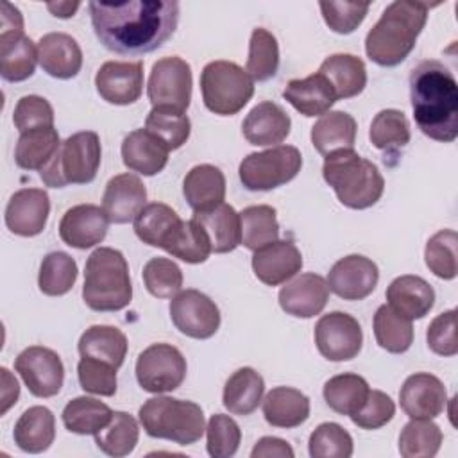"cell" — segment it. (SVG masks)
Instances as JSON below:
<instances>
[{"mask_svg": "<svg viewBox=\"0 0 458 458\" xmlns=\"http://www.w3.org/2000/svg\"><path fill=\"white\" fill-rule=\"evenodd\" d=\"M442 429L431 419H411L399 435V453L404 458H431L442 445Z\"/></svg>", "mask_w": 458, "mask_h": 458, "instance_id": "f6af8a7d", "label": "cell"}, {"mask_svg": "<svg viewBox=\"0 0 458 458\" xmlns=\"http://www.w3.org/2000/svg\"><path fill=\"white\" fill-rule=\"evenodd\" d=\"M132 222L134 233L143 243L161 249L166 236L181 222V216L163 202H150L143 206Z\"/></svg>", "mask_w": 458, "mask_h": 458, "instance_id": "ee69618b", "label": "cell"}, {"mask_svg": "<svg viewBox=\"0 0 458 458\" xmlns=\"http://www.w3.org/2000/svg\"><path fill=\"white\" fill-rule=\"evenodd\" d=\"M0 29V34H23V16L20 9L9 2H2Z\"/></svg>", "mask_w": 458, "mask_h": 458, "instance_id": "6125c7cd", "label": "cell"}, {"mask_svg": "<svg viewBox=\"0 0 458 458\" xmlns=\"http://www.w3.org/2000/svg\"><path fill=\"white\" fill-rule=\"evenodd\" d=\"M456 242L458 234L453 229H442L435 233L424 249L426 267L440 279H454L458 274L456 265Z\"/></svg>", "mask_w": 458, "mask_h": 458, "instance_id": "f907efd6", "label": "cell"}, {"mask_svg": "<svg viewBox=\"0 0 458 458\" xmlns=\"http://www.w3.org/2000/svg\"><path fill=\"white\" fill-rule=\"evenodd\" d=\"M308 449L313 458H349L352 454V437L336 422H322L310 435Z\"/></svg>", "mask_w": 458, "mask_h": 458, "instance_id": "f5cc1de1", "label": "cell"}, {"mask_svg": "<svg viewBox=\"0 0 458 458\" xmlns=\"http://www.w3.org/2000/svg\"><path fill=\"white\" fill-rule=\"evenodd\" d=\"M191 68L177 57H161L152 64L147 95L152 107H170L186 113L191 100Z\"/></svg>", "mask_w": 458, "mask_h": 458, "instance_id": "8fae6325", "label": "cell"}, {"mask_svg": "<svg viewBox=\"0 0 458 458\" xmlns=\"http://www.w3.org/2000/svg\"><path fill=\"white\" fill-rule=\"evenodd\" d=\"M186 358L170 344H152L136 360V379L150 394H165L179 388L186 377Z\"/></svg>", "mask_w": 458, "mask_h": 458, "instance_id": "30bf717a", "label": "cell"}, {"mask_svg": "<svg viewBox=\"0 0 458 458\" xmlns=\"http://www.w3.org/2000/svg\"><path fill=\"white\" fill-rule=\"evenodd\" d=\"M293 449L292 445L277 437H263L256 442L254 449L250 451L252 458H261V456H279V458H293Z\"/></svg>", "mask_w": 458, "mask_h": 458, "instance_id": "94428289", "label": "cell"}, {"mask_svg": "<svg viewBox=\"0 0 458 458\" xmlns=\"http://www.w3.org/2000/svg\"><path fill=\"white\" fill-rule=\"evenodd\" d=\"M38 63L50 77L72 79L82 68V50L66 32H48L38 41Z\"/></svg>", "mask_w": 458, "mask_h": 458, "instance_id": "603a6c76", "label": "cell"}, {"mask_svg": "<svg viewBox=\"0 0 458 458\" xmlns=\"http://www.w3.org/2000/svg\"><path fill=\"white\" fill-rule=\"evenodd\" d=\"M240 215L242 245L249 250H259L279 240L277 213L272 206L258 204L245 208Z\"/></svg>", "mask_w": 458, "mask_h": 458, "instance_id": "60d3db41", "label": "cell"}, {"mask_svg": "<svg viewBox=\"0 0 458 458\" xmlns=\"http://www.w3.org/2000/svg\"><path fill=\"white\" fill-rule=\"evenodd\" d=\"M292 120L288 113L274 102H259L254 106L242 123V132L250 145L268 147L283 143L290 134Z\"/></svg>", "mask_w": 458, "mask_h": 458, "instance_id": "cb8c5ba5", "label": "cell"}, {"mask_svg": "<svg viewBox=\"0 0 458 458\" xmlns=\"http://www.w3.org/2000/svg\"><path fill=\"white\" fill-rule=\"evenodd\" d=\"M81 7V2H50L47 4V9L55 16V18H72L77 9Z\"/></svg>", "mask_w": 458, "mask_h": 458, "instance_id": "e7e4bbea", "label": "cell"}, {"mask_svg": "<svg viewBox=\"0 0 458 458\" xmlns=\"http://www.w3.org/2000/svg\"><path fill=\"white\" fill-rule=\"evenodd\" d=\"M279 306L292 317L311 318L326 308L329 301L327 281L313 272L301 274L279 290Z\"/></svg>", "mask_w": 458, "mask_h": 458, "instance_id": "ffe728a7", "label": "cell"}, {"mask_svg": "<svg viewBox=\"0 0 458 458\" xmlns=\"http://www.w3.org/2000/svg\"><path fill=\"white\" fill-rule=\"evenodd\" d=\"M242 442V431L234 419L215 413L206 426V447L213 458H229L236 454Z\"/></svg>", "mask_w": 458, "mask_h": 458, "instance_id": "db71d44e", "label": "cell"}, {"mask_svg": "<svg viewBox=\"0 0 458 458\" xmlns=\"http://www.w3.org/2000/svg\"><path fill=\"white\" fill-rule=\"evenodd\" d=\"M75 281H77V263L70 254L63 250H54L43 258L39 265L38 286L45 295H50V297L64 295L73 288Z\"/></svg>", "mask_w": 458, "mask_h": 458, "instance_id": "bcb514c9", "label": "cell"}, {"mask_svg": "<svg viewBox=\"0 0 458 458\" xmlns=\"http://www.w3.org/2000/svg\"><path fill=\"white\" fill-rule=\"evenodd\" d=\"M88 7L98 41L122 55H143L157 50L172 38L179 21V2L174 0L89 2Z\"/></svg>", "mask_w": 458, "mask_h": 458, "instance_id": "6da1fadb", "label": "cell"}, {"mask_svg": "<svg viewBox=\"0 0 458 458\" xmlns=\"http://www.w3.org/2000/svg\"><path fill=\"white\" fill-rule=\"evenodd\" d=\"M59 145V134L54 125L20 132L14 148V161L23 170H41L55 156Z\"/></svg>", "mask_w": 458, "mask_h": 458, "instance_id": "8d00e7d4", "label": "cell"}, {"mask_svg": "<svg viewBox=\"0 0 458 458\" xmlns=\"http://www.w3.org/2000/svg\"><path fill=\"white\" fill-rule=\"evenodd\" d=\"M377 281V265L361 254L340 258L327 274L329 292L344 301H361L369 297L376 290Z\"/></svg>", "mask_w": 458, "mask_h": 458, "instance_id": "9a60e30c", "label": "cell"}, {"mask_svg": "<svg viewBox=\"0 0 458 458\" xmlns=\"http://www.w3.org/2000/svg\"><path fill=\"white\" fill-rule=\"evenodd\" d=\"M116 370L113 365L81 356L77 363V377L84 392L111 397L116 394Z\"/></svg>", "mask_w": 458, "mask_h": 458, "instance_id": "11a10c76", "label": "cell"}, {"mask_svg": "<svg viewBox=\"0 0 458 458\" xmlns=\"http://www.w3.org/2000/svg\"><path fill=\"white\" fill-rule=\"evenodd\" d=\"M315 345L329 361H347L360 354L363 331L360 322L344 311L322 315L315 324Z\"/></svg>", "mask_w": 458, "mask_h": 458, "instance_id": "7c38bea8", "label": "cell"}, {"mask_svg": "<svg viewBox=\"0 0 458 458\" xmlns=\"http://www.w3.org/2000/svg\"><path fill=\"white\" fill-rule=\"evenodd\" d=\"M200 91L204 106L220 116L240 113L254 95V79L233 61H211L202 68Z\"/></svg>", "mask_w": 458, "mask_h": 458, "instance_id": "ba28073f", "label": "cell"}, {"mask_svg": "<svg viewBox=\"0 0 458 458\" xmlns=\"http://www.w3.org/2000/svg\"><path fill=\"white\" fill-rule=\"evenodd\" d=\"M79 354L120 369L127 354V336L114 326H91L79 338Z\"/></svg>", "mask_w": 458, "mask_h": 458, "instance_id": "d590c367", "label": "cell"}, {"mask_svg": "<svg viewBox=\"0 0 458 458\" xmlns=\"http://www.w3.org/2000/svg\"><path fill=\"white\" fill-rule=\"evenodd\" d=\"M145 202L147 188L134 174H118L111 177L102 195V209L113 224L132 222Z\"/></svg>", "mask_w": 458, "mask_h": 458, "instance_id": "44dd1931", "label": "cell"}, {"mask_svg": "<svg viewBox=\"0 0 458 458\" xmlns=\"http://www.w3.org/2000/svg\"><path fill=\"white\" fill-rule=\"evenodd\" d=\"M302 268V254L290 240H277L252 256L254 276L267 286H277L297 276Z\"/></svg>", "mask_w": 458, "mask_h": 458, "instance_id": "7402d4cb", "label": "cell"}, {"mask_svg": "<svg viewBox=\"0 0 458 458\" xmlns=\"http://www.w3.org/2000/svg\"><path fill=\"white\" fill-rule=\"evenodd\" d=\"M318 73L329 81L336 98H352L367 86L365 63L352 54H333L326 57Z\"/></svg>", "mask_w": 458, "mask_h": 458, "instance_id": "d6a6232c", "label": "cell"}, {"mask_svg": "<svg viewBox=\"0 0 458 458\" xmlns=\"http://www.w3.org/2000/svg\"><path fill=\"white\" fill-rule=\"evenodd\" d=\"M283 97L304 116H322L338 100L329 81L318 72L304 79L288 81Z\"/></svg>", "mask_w": 458, "mask_h": 458, "instance_id": "4316f807", "label": "cell"}, {"mask_svg": "<svg viewBox=\"0 0 458 458\" xmlns=\"http://www.w3.org/2000/svg\"><path fill=\"white\" fill-rule=\"evenodd\" d=\"M107 227L109 218L100 206L77 204L64 211L59 222V236L73 249H91L106 238Z\"/></svg>", "mask_w": 458, "mask_h": 458, "instance_id": "d6986e66", "label": "cell"}, {"mask_svg": "<svg viewBox=\"0 0 458 458\" xmlns=\"http://www.w3.org/2000/svg\"><path fill=\"white\" fill-rule=\"evenodd\" d=\"M395 415V404L381 390H369L365 404L351 415V420L361 429H379L388 424Z\"/></svg>", "mask_w": 458, "mask_h": 458, "instance_id": "680465c9", "label": "cell"}, {"mask_svg": "<svg viewBox=\"0 0 458 458\" xmlns=\"http://www.w3.org/2000/svg\"><path fill=\"white\" fill-rule=\"evenodd\" d=\"M141 276L148 293L157 299H172L182 288V270L170 258H150Z\"/></svg>", "mask_w": 458, "mask_h": 458, "instance_id": "816d5d0a", "label": "cell"}, {"mask_svg": "<svg viewBox=\"0 0 458 458\" xmlns=\"http://www.w3.org/2000/svg\"><path fill=\"white\" fill-rule=\"evenodd\" d=\"M279 68V45L276 36L263 29L258 27L252 30L250 39H249V57H247V73L254 81H268L276 75Z\"/></svg>", "mask_w": 458, "mask_h": 458, "instance_id": "7dc6e473", "label": "cell"}, {"mask_svg": "<svg viewBox=\"0 0 458 458\" xmlns=\"http://www.w3.org/2000/svg\"><path fill=\"white\" fill-rule=\"evenodd\" d=\"M399 403L410 419H435L447 404V392L437 376L415 372L403 383Z\"/></svg>", "mask_w": 458, "mask_h": 458, "instance_id": "ac0fdd59", "label": "cell"}, {"mask_svg": "<svg viewBox=\"0 0 458 458\" xmlns=\"http://www.w3.org/2000/svg\"><path fill=\"white\" fill-rule=\"evenodd\" d=\"M161 249L166 250L170 256L191 265L204 263L213 252L206 231L193 218L181 220L166 236Z\"/></svg>", "mask_w": 458, "mask_h": 458, "instance_id": "74e56055", "label": "cell"}, {"mask_svg": "<svg viewBox=\"0 0 458 458\" xmlns=\"http://www.w3.org/2000/svg\"><path fill=\"white\" fill-rule=\"evenodd\" d=\"M191 218L197 220L206 231L213 252H231L242 243L240 215L234 211L233 206L222 202L211 209L193 213Z\"/></svg>", "mask_w": 458, "mask_h": 458, "instance_id": "f546056e", "label": "cell"}, {"mask_svg": "<svg viewBox=\"0 0 458 458\" xmlns=\"http://www.w3.org/2000/svg\"><path fill=\"white\" fill-rule=\"evenodd\" d=\"M97 93L109 104H134L143 91V63L141 61H107L95 75Z\"/></svg>", "mask_w": 458, "mask_h": 458, "instance_id": "2e32d148", "label": "cell"}, {"mask_svg": "<svg viewBox=\"0 0 458 458\" xmlns=\"http://www.w3.org/2000/svg\"><path fill=\"white\" fill-rule=\"evenodd\" d=\"M372 327L377 345L386 352L403 354L413 344L411 320L392 310L388 304H383L376 310Z\"/></svg>", "mask_w": 458, "mask_h": 458, "instance_id": "b9f144b4", "label": "cell"}, {"mask_svg": "<svg viewBox=\"0 0 458 458\" xmlns=\"http://www.w3.org/2000/svg\"><path fill=\"white\" fill-rule=\"evenodd\" d=\"M102 159L100 138L93 131H81L68 136L50 163L39 170L41 181L50 188L68 184H88L97 177Z\"/></svg>", "mask_w": 458, "mask_h": 458, "instance_id": "52a82bcc", "label": "cell"}, {"mask_svg": "<svg viewBox=\"0 0 458 458\" xmlns=\"http://www.w3.org/2000/svg\"><path fill=\"white\" fill-rule=\"evenodd\" d=\"M132 299L129 265L111 247L95 249L86 259L82 301L93 311H120Z\"/></svg>", "mask_w": 458, "mask_h": 458, "instance_id": "5b68a950", "label": "cell"}, {"mask_svg": "<svg viewBox=\"0 0 458 458\" xmlns=\"http://www.w3.org/2000/svg\"><path fill=\"white\" fill-rule=\"evenodd\" d=\"M93 437L102 453L120 458L134 451L140 438V426L127 411H113L111 420Z\"/></svg>", "mask_w": 458, "mask_h": 458, "instance_id": "7bdbcfd3", "label": "cell"}, {"mask_svg": "<svg viewBox=\"0 0 458 458\" xmlns=\"http://www.w3.org/2000/svg\"><path fill=\"white\" fill-rule=\"evenodd\" d=\"M14 444L30 454L47 451L55 438V417L47 406H30L14 424Z\"/></svg>", "mask_w": 458, "mask_h": 458, "instance_id": "4dcf8cb0", "label": "cell"}, {"mask_svg": "<svg viewBox=\"0 0 458 458\" xmlns=\"http://www.w3.org/2000/svg\"><path fill=\"white\" fill-rule=\"evenodd\" d=\"M0 374H2V410H0V413L5 415L7 410L18 401L20 385H18L16 377L5 367L0 369Z\"/></svg>", "mask_w": 458, "mask_h": 458, "instance_id": "be15d7a7", "label": "cell"}, {"mask_svg": "<svg viewBox=\"0 0 458 458\" xmlns=\"http://www.w3.org/2000/svg\"><path fill=\"white\" fill-rule=\"evenodd\" d=\"M356 120L345 111H327L311 127V143L322 156L354 147Z\"/></svg>", "mask_w": 458, "mask_h": 458, "instance_id": "1f68e13d", "label": "cell"}, {"mask_svg": "<svg viewBox=\"0 0 458 458\" xmlns=\"http://www.w3.org/2000/svg\"><path fill=\"white\" fill-rule=\"evenodd\" d=\"M170 318L186 336L195 340L211 338L220 327L218 306L202 292L181 290L170 301Z\"/></svg>", "mask_w": 458, "mask_h": 458, "instance_id": "5bb4252c", "label": "cell"}, {"mask_svg": "<svg viewBox=\"0 0 458 458\" xmlns=\"http://www.w3.org/2000/svg\"><path fill=\"white\" fill-rule=\"evenodd\" d=\"M428 347L438 356H454L458 352L456 340V310L437 315L426 331Z\"/></svg>", "mask_w": 458, "mask_h": 458, "instance_id": "91938a15", "label": "cell"}, {"mask_svg": "<svg viewBox=\"0 0 458 458\" xmlns=\"http://www.w3.org/2000/svg\"><path fill=\"white\" fill-rule=\"evenodd\" d=\"M145 129L159 138L168 150L181 148L191 132L188 114L170 107H152L145 120Z\"/></svg>", "mask_w": 458, "mask_h": 458, "instance_id": "c3c4849f", "label": "cell"}, {"mask_svg": "<svg viewBox=\"0 0 458 458\" xmlns=\"http://www.w3.org/2000/svg\"><path fill=\"white\" fill-rule=\"evenodd\" d=\"M370 143L379 150H397L410 141V123L403 111L399 109H381L370 123L369 129Z\"/></svg>", "mask_w": 458, "mask_h": 458, "instance_id": "681fc988", "label": "cell"}, {"mask_svg": "<svg viewBox=\"0 0 458 458\" xmlns=\"http://www.w3.org/2000/svg\"><path fill=\"white\" fill-rule=\"evenodd\" d=\"M263 417L274 428H297L310 417V399L297 388L276 386L263 399Z\"/></svg>", "mask_w": 458, "mask_h": 458, "instance_id": "f1b7e54d", "label": "cell"}, {"mask_svg": "<svg viewBox=\"0 0 458 458\" xmlns=\"http://www.w3.org/2000/svg\"><path fill=\"white\" fill-rule=\"evenodd\" d=\"M326 25L336 34L354 32L365 20L370 4L367 2H318Z\"/></svg>", "mask_w": 458, "mask_h": 458, "instance_id": "9f6ffc18", "label": "cell"}, {"mask_svg": "<svg viewBox=\"0 0 458 458\" xmlns=\"http://www.w3.org/2000/svg\"><path fill=\"white\" fill-rule=\"evenodd\" d=\"M14 370L21 376L29 392L41 399L57 395L64 381V367L59 354L43 345L23 349L14 360Z\"/></svg>", "mask_w": 458, "mask_h": 458, "instance_id": "4fadbf2b", "label": "cell"}, {"mask_svg": "<svg viewBox=\"0 0 458 458\" xmlns=\"http://www.w3.org/2000/svg\"><path fill=\"white\" fill-rule=\"evenodd\" d=\"M182 195L188 206L197 211L211 209L225 199V177L215 165H195L182 181Z\"/></svg>", "mask_w": 458, "mask_h": 458, "instance_id": "83f0119b", "label": "cell"}, {"mask_svg": "<svg viewBox=\"0 0 458 458\" xmlns=\"http://www.w3.org/2000/svg\"><path fill=\"white\" fill-rule=\"evenodd\" d=\"M38 47L25 34H0V73L7 82H21L34 75Z\"/></svg>", "mask_w": 458, "mask_h": 458, "instance_id": "836d02e7", "label": "cell"}, {"mask_svg": "<svg viewBox=\"0 0 458 458\" xmlns=\"http://www.w3.org/2000/svg\"><path fill=\"white\" fill-rule=\"evenodd\" d=\"M302 166L301 150L293 145H277L252 152L242 159L238 175L249 191H268L290 182Z\"/></svg>", "mask_w": 458, "mask_h": 458, "instance_id": "9c48e42d", "label": "cell"}, {"mask_svg": "<svg viewBox=\"0 0 458 458\" xmlns=\"http://www.w3.org/2000/svg\"><path fill=\"white\" fill-rule=\"evenodd\" d=\"M413 118L422 134L451 143L458 136V84L453 72L435 59L420 61L410 73Z\"/></svg>", "mask_w": 458, "mask_h": 458, "instance_id": "7a4b0ae2", "label": "cell"}, {"mask_svg": "<svg viewBox=\"0 0 458 458\" xmlns=\"http://www.w3.org/2000/svg\"><path fill=\"white\" fill-rule=\"evenodd\" d=\"M369 383L365 377L344 372L329 377L324 383V399L327 406L340 415H354L365 404L369 395Z\"/></svg>", "mask_w": 458, "mask_h": 458, "instance_id": "f35d334b", "label": "cell"}, {"mask_svg": "<svg viewBox=\"0 0 458 458\" xmlns=\"http://www.w3.org/2000/svg\"><path fill=\"white\" fill-rule=\"evenodd\" d=\"M111 417L113 410L106 403L88 395L72 399L61 413L64 428L75 435H97Z\"/></svg>", "mask_w": 458, "mask_h": 458, "instance_id": "ab89813d", "label": "cell"}, {"mask_svg": "<svg viewBox=\"0 0 458 458\" xmlns=\"http://www.w3.org/2000/svg\"><path fill=\"white\" fill-rule=\"evenodd\" d=\"M13 122L20 132L38 127H52L54 109L47 98L39 95H25L14 107Z\"/></svg>", "mask_w": 458, "mask_h": 458, "instance_id": "6f0895ef", "label": "cell"}, {"mask_svg": "<svg viewBox=\"0 0 458 458\" xmlns=\"http://www.w3.org/2000/svg\"><path fill=\"white\" fill-rule=\"evenodd\" d=\"M322 177L333 188L338 200L351 209L374 206L385 190V179L379 168L354 152V148L326 156Z\"/></svg>", "mask_w": 458, "mask_h": 458, "instance_id": "277c9868", "label": "cell"}, {"mask_svg": "<svg viewBox=\"0 0 458 458\" xmlns=\"http://www.w3.org/2000/svg\"><path fill=\"white\" fill-rule=\"evenodd\" d=\"M428 9L426 2L397 0L388 4L367 32V57L379 66H397L403 63L426 25Z\"/></svg>", "mask_w": 458, "mask_h": 458, "instance_id": "3957f363", "label": "cell"}, {"mask_svg": "<svg viewBox=\"0 0 458 458\" xmlns=\"http://www.w3.org/2000/svg\"><path fill=\"white\" fill-rule=\"evenodd\" d=\"M168 147L147 129L129 132L122 141L123 165L141 175H156L168 163Z\"/></svg>", "mask_w": 458, "mask_h": 458, "instance_id": "d4e9b609", "label": "cell"}, {"mask_svg": "<svg viewBox=\"0 0 458 458\" xmlns=\"http://www.w3.org/2000/svg\"><path fill=\"white\" fill-rule=\"evenodd\" d=\"M50 213V199L43 188H21L5 206V225L13 234L36 236L43 233Z\"/></svg>", "mask_w": 458, "mask_h": 458, "instance_id": "e0dca14e", "label": "cell"}, {"mask_svg": "<svg viewBox=\"0 0 458 458\" xmlns=\"http://www.w3.org/2000/svg\"><path fill=\"white\" fill-rule=\"evenodd\" d=\"M386 301L388 306L403 317L410 320H419L431 311L435 304V290L426 279L404 274L395 277L388 284Z\"/></svg>", "mask_w": 458, "mask_h": 458, "instance_id": "484cf974", "label": "cell"}, {"mask_svg": "<svg viewBox=\"0 0 458 458\" xmlns=\"http://www.w3.org/2000/svg\"><path fill=\"white\" fill-rule=\"evenodd\" d=\"M263 392L265 381L261 374L250 367H242L225 381L222 403L233 415H250L259 406Z\"/></svg>", "mask_w": 458, "mask_h": 458, "instance_id": "e575fe53", "label": "cell"}, {"mask_svg": "<svg viewBox=\"0 0 458 458\" xmlns=\"http://www.w3.org/2000/svg\"><path fill=\"white\" fill-rule=\"evenodd\" d=\"M140 424L152 438H165L179 445H191L206 431L202 408L193 401L157 395L138 410Z\"/></svg>", "mask_w": 458, "mask_h": 458, "instance_id": "8992f818", "label": "cell"}]
</instances>
